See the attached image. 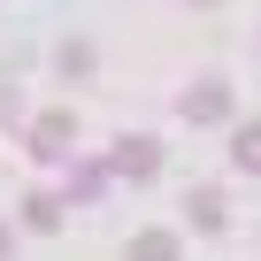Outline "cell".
I'll use <instances>...</instances> for the list:
<instances>
[{
    "instance_id": "1",
    "label": "cell",
    "mask_w": 261,
    "mask_h": 261,
    "mask_svg": "<svg viewBox=\"0 0 261 261\" xmlns=\"http://www.w3.org/2000/svg\"><path fill=\"white\" fill-rule=\"evenodd\" d=\"M185 115H223V85H200V92L185 100Z\"/></svg>"
},
{
    "instance_id": "2",
    "label": "cell",
    "mask_w": 261,
    "mask_h": 261,
    "mask_svg": "<svg viewBox=\"0 0 261 261\" xmlns=\"http://www.w3.org/2000/svg\"><path fill=\"white\" fill-rule=\"evenodd\" d=\"M238 169H261V123L238 130Z\"/></svg>"
},
{
    "instance_id": "3",
    "label": "cell",
    "mask_w": 261,
    "mask_h": 261,
    "mask_svg": "<svg viewBox=\"0 0 261 261\" xmlns=\"http://www.w3.org/2000/svg\"><path fill=\"white\" fill-rule=\"evenodd\" d=\"M130 261H169V238H139V246H130Z\"/></svg>"
}]
</instances>
